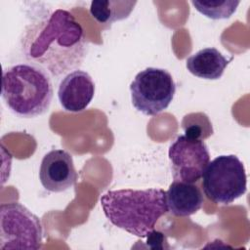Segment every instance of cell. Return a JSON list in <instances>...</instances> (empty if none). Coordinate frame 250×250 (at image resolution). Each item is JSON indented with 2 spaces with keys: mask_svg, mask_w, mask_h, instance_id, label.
<instances>
[{
  "mask_svg": "<svg viewBox=\"0 0 250 250\" xmlns=\"http://www.w3.org/2000/svg\"><path fill=\"white\" fill-rule=\"evenodd\" d=\"M20 46L29 63L42 67L53 77L78 69L87 52L83 27L63 9H57L26 24Z\"/></svg>",
  "mask_w": 250,
  "mask_h": 250,
  "instance_id": "6da1fadb",
  "label": "cell"
},
{
  "mask_svg": "<svg viewBox=\"0 0 250 250\" xmlns=\"http://www.w3.org/2000/svg\"><path fill=\"white\" fill-rule=\"evenodd\" d=\"M100 201L112 225L141 238L154 230L158 219L168 212L162 188L108 190Z\"/></svg>",
  "mask_w": 250,
  "mask_h": 250,
  "instance_id": "7a4b0ae2",
  "label": "cell"
},
{
  "mask_svg": "<svg viewBox=\"0 0 250 250\" xmlns=\"http://www.w3.org/2000/svg\"><path fill=\"white\" fill-rule=\"evenodd\" d=\"M51 75L32 63H17L3 70L1 96L8 108L21 118H34L50 108Z\"/></svg>",
  "mask_w": 250,
  "mask_h": 250,
  "instance_id": "3957f363",
  "label": "cell"
},
{
  "mask_svg": "<svg viewBox=\"0 0 250 250\" xmlns=\"http://www.w3.org/2000/svg\"><path fill=\"white\" fill-rule=\"evenodd\" d=\"M202 176L204 193L214 203L228 205L246 192V171L234 154L216 157L208 163Z\"/></svg>",
  "mask_w": 250,
  "mask_h": 250,
  "instance_id": "277c9868",
  "label": "cell"
},
{
  "mask_svg": "<svg viewBox=\"0 0 250 250\" xmlns=\"http://www.w3.org/2000/svg\"><path fill=\"white\" fill-rule=\"evenodd\" d=\"M43 239L39 218L20 202L0 206V249L41 248Z\"/></svg>",
  "mask_w": 250,
  "mask_h": 250,
  "instance_id": "5b68a950",
  "label": "cell"
},
{
  "mask_svg": "<svg viewBox=\"0 0 250 250\" xmlns=\"http://www.w3.org/2000/svg\"><path fill=\"white\" fill-rule=\"evenodd\" d=\"M133 106L145 115H156L171 104L176 84L169 71L163 68L146 67L138 72L130 84Z\"/></svg>",
  "mask_w": 250,
  "mask_h": 250,
  "instance_id": "8992f818",
  "label": "cell"
},
{
  "mask_svg": "<svg viewBox=\"0 0 250 250\" xmlns=\"http://www.w3.org/2000/svg\"><path fill=\"white\" fill-rule=\"evenodd\" d=\"M175 181L195 183L203 175L210 162V153L203 140L180 135L168 151Z\"/></svg>",
  "mask_w": 250,
  "mask_h": 250,
  "instance_id": "52a82bcc",
  "label": "cell"
},
{
  "mask_svg": "<svg viewBox=\"0 0 250 250\" xmlns=\"http://www.w3.org/2000/svg\"><path fill=\"white\" fill-rule=\"evenodd\" d=\"M39 180L42 187L51 192H62L72 188L77 181L72 155L60 148L47 152L41 160Z\"/></svg>",
  "mask_w": 250,
  "mask_h": 250,
  "instance_id": "ba28073f",
  "label": "cell"
},
{
  "mask_svg": "<svg viewBox=\"0 0 250 250\" xmlns=\"http://www.w3.org/2000/svg\"><path fill=\"white\" fill-rule=\"evenodd\" d=\"M95 95V83L90 74L81 69L67 73L61 81L58 99L68 112H81L90 104Z\"/></svg>",
  "mask_w": 250,
  "mask_h": 250,
  "instance_id": "9c48e42d",
  "label": "cell"
},
{
  "mask_svg": "<svg viewBox=\"0 0 250 250\" xmlns=\"http://www.w3.org/2000/svg\"><path fill=\"white\" fill-rule=\"evenodd\" d=\"M168 211L177 217H188L196 213L203 204L201 190L191 183L174 181L166 191Z\"/></svg>",
  "mask_w": 250,
  "mask_h": 250,
  "instance_id": "30bf717a",
  "label": "cell"
},
{
  "mask_svg": "<svg viewBox=\"0 0 250 250\" xmlns=\"http://www.w3.org/2000/svg\"><path fill=\"white\" fill-rule=\"evenodd\" d=\"M231 60L232 57L227 58L218 49L207 47L188 57L186 61V66L196 77L217 80L222 77Z\"/></svg>",
  "mask_w": 250,
  "mask_h": 250,
  "instance_id": "8fae6325",
  "label": "cell"
},
{
  "mask_svg": "<svg viewBox=\"0 0 250 250\" xmlns=\"http://www.w3.org/2000/svg\"><path fill=\"white\" fill-rule=\"evenodd\" d=\"M137 1L95 0L90 4V15L101 23H112L125 20L134 10Z\"/></svg>",
  "mask_w": 250,
  "mask_h": 250,
  "instance_id": "7c38bea8",
  "label": "cell"
},
{
  "mask_svg": "<svg viewBox=\"0 0 250 250\" xmlns=\"http://www.w3.org/2000/svg\"><path fill=\"white\" fill-rule=\"evenodd\" d=\"M239 1L236 0H192L194 9L211 20L229 19L236 11Z\"/></svg>",
  "mask_w": 250,
  "mask_h": 250,
  "instance_id": "4fadbf2b",
  "label": "cell"
},
{
  "mask_svg": "<svg viewBox=\"0 0 250 250\" xmlns=\"http://www.w3.org/2000/svg\"><path fill=\"white\" fill-rule=\"evenodd\" d=\"M182 128L185 135L198 140H204L213 134L212 123L203 112H191L184 116Z\"/></svg>",
  "mask_w": 250,
  "mask_h": 250,
  "instance_id": "5bb4252c",
  "label": "cell"
}]
</instances>
